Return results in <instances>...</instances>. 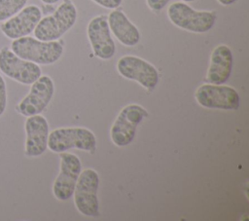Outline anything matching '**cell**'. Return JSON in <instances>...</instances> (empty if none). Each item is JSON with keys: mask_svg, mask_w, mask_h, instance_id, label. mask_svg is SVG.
<instances>
[{"mask_svg": "<svg viewBox=\"0 0 249 221\" xmlns=\"http://www.w3.org/2000/svg\"><path fill=\"white\" fill-rule=\"evenodd\" d=\"M11 50L19 57L36 64L49 65L56 62L63 54L61 42L42 41L34 37L24 36L12 41Z\"/></svg>", "mask_w": 249, "mask_h": 221, "instance_id": "1", "label": "cell"}, {"mask_svg": "<svg viewBox=\"0 0 249 221\" xmlns=\"http://www.w3.org/2000/svg\"><path fill=\"white\" fill-rule=\"evenodd\" d=\"M77 10L70 0H64L50 16L44 17L33 33L42 41H55L62 37L76 22Z\"/></svg>", "mask_w": 249, "mask_h": 221, "instance_id": "2", "label": "cell"}, {"mask_svg": "<svg viewBox=\"0 0 249 221\" xmlns=\"http://www.w3.org/2000/svg\"><path fill=\"white\" fill-rule=\"evenodd\" d=\"M167 16L175 26L194 33L209 31L217 18L213 11H196L184 2L172 3L167 9Z\"/></svg>", "mask_w": 249, "mask_h": 221, "instance_id": "3", "label": "cell"}, {"mask_svg": "<svg viewBox=\"0 0 249 221\" xmlns=\"http://www.w3.org/2000/svg\"><path fill=\"white\" fill-rule=\"evenodd\" d=\"M95 147V135L86 128H58L49 132L48 148L54 153L66 152L72 148L93 152Z\"/></svg>", "mask_w": 249, "mask_h": 221, "instance_id": "4", "label": "cell"}, {"mask_svg": "<svg viewBox=\"0 0 249 221\" xmlns=\"http://www.w3.org/2000/svg\"><path fill=\"white\" fill-rule=\"evenodd\" d=\"M98 185L99 176L94 169L86 168L80 172L73 195L75 206L81 214L89 217L99 215Z\"/></svg>", "mask_w": 249, "mask_h": 221, "instance_id": "5", "label": "cell"}, {"mask_svg": "<svg viewBox=\"0 0 249 221\" xmlns=\"http://www.w3.org/2000/svg\"><path fill=\"white\" fill-rule=\"evenodd\" d=\"M148 116V111L139 104H128L124 106L115 119L110 137L118 147L127 146L134 139L136 129L142 120Z\"/></svg>", "mask_w": 249, "mask_h": 221, "instance_id": "6", "label": "cell"}, {"mask_svg": "<svg viewBox=\"0 0 249 221\" xmlns=\"http://www.w3.org/2000/svg\"><path fill=\"white\" fill-rule=\"evenodd\" d=\"M196 102L209 109L237 110L240 105V97L235 89L226 85L203 84L199 86L196 92Z\"/></svg>", "mask_w": 249, "mask_h": 221, "instance_id": "7", "label": "cell"}, {"mask_svg": "<svg viewBox=\"0 0 249 221\" xmlns=\"http://www.w3.org/2000/svg\"><path fill=\"white\" fill-rule=\"evenodd\" d=\"M54 92V84L48 75H41L31 84L29 92L16 105L18 113L24 117L41 114L48 106Z\"/></svg>", "mask_w": 249, "mask_h": 221, "instance_id": "8", "label": "cell"}, {"mask_svg": "<svg viewBox=\"0 0 249 221\" xmlns=\"http://www.w3.org/2000/svg\"><path fill=\"white\" fill-rule=\"evenodd\" d=\"M0 71L23 85H31L42 75L38 64L18 56L9 47L0 50Z\"/></svg>", "mask_w": 249, "mask_h": 221, "instance_id": "9", "label": "cell"}, {"mask_svg": "<svg viewBox=\"0 0 249 221\" xmlns=\"http://www.w3.org/2000/svg\"><path fill=\"white\" fill-rule=\"evenodd\" d=\"M59 158L60 170L53 182V193L58 201H67L73 196L82 165L80 159L71 153L62 152Z\"/></svg>", "mask_w": 249, "mask_h": 221, "instance_id": "10", "label": "cell"}, {"mask_svg": "<svg viewBox=\"0 0 249 221\" xmlns=\"http://www.w3.org/2000/svg\"><path fill=\"white\" fill-rule=\"evenodd\" d=\"M117 70L124 78L134 80L147 90L154 89L159 82L157 68L147 60L135 55H124L117 62Z\"/></svg>", "mask_w": 249, "mask_h": 221, "instance_id": "11", "label": "cell"}, {"mask_svg": "<svg viewBox=\"0 0 249 221\" xmlns=\"http://www.w3.org/2000/svg\"><path fill=\"white\" fill-rule=\"evenodd\" d=\"M41 18V9L37 5H28L3 21L0 25V30L8 39L15 40L32 33Z\"/></svg>", "mask_w": 249, "mask_h": 221, "instance_id": "12", "label": "cell"}, {"mask_svg": "<svg viewBox=\"0 0 249 221\" xmlns=\"http://www.w3.org/2000/svg\"><path fill=\"white\" fill-rule=\"evenodd\" d=\"M87 35L95 56L104 60L114 56L116 46L106 16L101 15L91 18L87 27Z\"/></svg>", "mask_w": 249, "mask_h": 221, "instance_id": "13", "label": "cell"}, {"mask_svg": "<svg viewBox=\"0 0 249 221\" xmlns=\"http://www.w3.org/2000/svg\"><path fill=\"white\" fill-rule=\"evenodd\" d=\"M24 129L25 138V155L27 157H39L48 148L49 124L47 119L40 115H32L27 117Z\"/></svg>", "mask_w": 249, "mask_h": 221, "instance_id": "14", "label": "cell"}, {"mask_svg": "<svg viewBox=\"0 0 249 221\" xmlns=\"http://www.w3.org/2000/svg\"><path fill=\"white\" fill-rule=\"evenodd\" d=\"M233 66V56L226 45H218L211 53L206 79L211 84H225L231 76Z\"/></svg>", "mask_w": 249, "mask_h": 221, "instance_id": "15", "label": "cell"}, {"mask_svg": "<svg viewBox=\"0 0 249 221\" xmlns=\"http://www.w3.org/2000/svg\"><path fill=\"white\" fill-rule=\"evenodd\" d=\"M110 31L120 43L127 47L137 45L141 39L138 28L121 10L114 9L107 17Z\"/></svg>", "mask_w": 249, "mask_h": 221, "instance_id": "16", "label": "cell"}, {"mask_svg": "<svg viewBox=\"0 0 249 221\" xmlns=\"http://www.w3.org/2000/svg\"><path fill=\"white\" fill-rule=\"evenodd\" d=\"M28 0H0V22L18 14L27 4Z\"/></svg>", "mask_w": 249, "mask_h": 221, "instance_id": "17", "label": "cell"}, {"mask_svg": "<svg viewBox=\"0 0 249 221\" xmlns=\"http://www.w3.org/2000/svg\"><path fill=\"white\" fill-rule=\"evenodd\" d=\"M7 107V87L6 82L0 74V117L4 114Z\"/></svg>", "mask_w": 249, "mask_h": 221, "instance_id": "18", "label": "cell"}, {"mask_svg": "<svg viewBox=\"0 0 249 221\" xmlns=\"http://www.w3.org/2000/svg\"><path fill=\"white\" fill-rule=\"evenodd\" d=\"M170 0H146L148 7L155 12L162 10Z\"/></svg>", "mask_w": 249, "mask_h": 221, "instance_id": "19", "label": "cell"}, {"mask_svg": "<svg viewBox=\"0 0 249 221\" xmlns=\"http://www.w3.org/2000/svg\"><path fill=\"white\" fill-rule=\"evenodd\" d=\"M97 5L106 8V9H117L121 4L123 0H92Z\"/></svg>", "mask_w": 249, "mask_h": 221, "instance_id": "20", "label": "cell"}, {"mask_svg": "<svg viewBox=\"0 0 249 221\" xmlns=\"http://www.w3.org/2000/svg\"><path fill=\"white\" fill-rule=\"evenodd\" d=\"M221 5L223 6H230L231 4H233L236 0H217Z\"/></svg>", "mask_w": 249, "mask_h": 221, "instance_id": "21", "label": "cell"}, {"mask_svg": "<svg viewBox=\"0 0 249 221\" xmlns=\"http://www.w3.org/2000/svg\"><path fill=\"white\" fill-rule=\"evenodd\" d=\"M44 4H49V5H51V4H55V3H57L59 0H41Z\"/></svg>", "mask_w": 249, "mask_h": 221, "instance_id": "22", "label": "cell"}, {"mask_svg": "<svg viewBox=\"0 0 249 221\" xmlns=\"http://www.w3.org/2000/svg\"><path fill=\"white\" fill-rule=\"evenodd\" d=\"M184 2H192V1H194V0H183Z\"/></svg>", "mask_w": 249, "mask_h": 221, "instance_id": "23", "label": "cell"}]
</instances>
